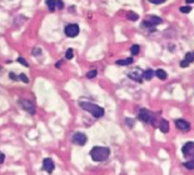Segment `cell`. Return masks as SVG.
Instances as JSON below:
<instances>
[{
  "mask_svg": "<svg viewBox=\"0 0 194 175\" xmlns=\"http://www.w3.org/2000/svg\"><path fill=\"white\" fill-rule=\"evenodd\" d=\"M149 3H152V4H155V5H159V4H163V3H165L167 0H148Z\"/></svg>",
  "mask_w": 194,
  "mask_h": 175,
  "instance_id": "obj_25",
  "label": "cell"
},
{
  "mask_svg": "<svg viewBox=\"0 0 194 175\" xmlns=\"http://www.w3.org/2000/svg\"><path fill=\"white\" fill-rule=\"evenodd\" d=\"M158 128L160 129V131L162 133H164V134H167L168 131H169V123L165 120V119H160V121H159V125H158Z\"/></svg>",
  "mask_w": 194,
  "mask_h": 175,
  "instance_id": "obj_13",
  "label": "cell"
},
{
  "mask_svg": "<svg viewBox=\"0 0 194 175\" xmlns=\"http://www.w3.org/2000/svg\"><path fill=\"white\" fill-rule=\"evenodd\" d=\"M40 53H42V50L39 49V48H35V49H33V55H40Z\"/></svg>",
  "mask_w": 194,
  "mask_h": 175,
  "instance_id": "obj_29",
  "label": "cell"
},
{
  "mask_svg": "<svg viewBox=\"0 0 194 175\" xmlns=\"http://www.w3.org/2000/svg\"><path fill=\"white\" fill-rule=\"evenodd\" d=\"M46 6L49 9V11H55L56 10V0H46Z\"/></svg>",
  "mask_w": 194,
  "mask_h": 175,
  "instance_id": "obj_17",
  "label": "cell"
},
{
  "mask_svg": "<svg viewBox=\"0 0 194 175\" xmlns=\"http://www.w3.org/2000/svg\"><path fill=\"white\" fill-rule=\"evenodd\" d=\"M79 104H80V106L84 110H87L88 113H90L94 118H96V119L102 118V116H104V114H105V110L102 106L96 105V104H93V103H89V101H80Z\"/></svg>",
  "mask_w": 194,
  "mask_h": 175,
  "instance_id": "obj_3",
  "label": "cell"
},
{
  "mask_svg": "<svg viewBox=\"0 0 194 175\" xmlns=\"http://www.w3.org/2000/svg\"><path fill=\"white\" fill-rule=\"evenodd\" d=\"M79 31H80V29H79V25H78V24H69L64 29V33H65V35L68 38L78 36V35H79Z\"/></svg>",
  "mask_w": 194,
  "mask_h": 175,
  "instance_id": "obj_5",
  "label": "cell"
},
{
  "mask_svg": "<svg viewBox=\"0 0 194 175\" xmlns=\"http://www.w3.org/2000/svg\"><path fill=\"white\" fill-rule=\"evenodd\" d=\"M73 56H74V51H73V49H68L67 53H65V58H67L68 60H70V59H73Z\"/></svg>",
  "mask_w": 194,
  "mask_h": 175,
  "instance_id": "obj_22",
  "label": "cell"
},
{
  "mask_svg": "<svg viewBox=\"0 0 194 175\" xmlns=\"http://www.w3.org/2000/svg\"><path fill=\"white\" fill-rule=\"evenodd\" d=\"M134 63V58L130 56L128 59H124V60H116V65H122V66H127V65H131Z\"/></svg>",
  "mask_w": 194,
  "mask_h": 175,
  "instance_id": "obj_14",
  "label": "cell"
},
{
  "mask_svg": "<svg viewBox=\"0 0 194 175\" xmlns=\"http://www.w3.org/2000/svg\"><path fill=\"white\" fill-rule=\"evenodd\" d=\"M19 79H20L22 82H24L25 84H28V83H29V79L26 78V75H25V74H20V75H19Z\"/></svg>",
  "mask_w": 194,
  "mask_h": 175,
  "instance_id": "obj_26",
  "label": "cell"
},
{
  "mask_svg": "<svg viewBox=\"0 0 194 175\" xmlns=\"http://www.w3.org/2000/svg\"><path fill=\"white\" fill-rule=\"evenodd\" d=\"M185 3H187V4H193L194 0H185Z\"/></svg>",
  "mask_w": 194,
  "mask_h": 175,
  "instance_id": "obj_32",
  "label": "cell"
},
{
  "mask_svg": "<svg viewBox=\"0 0 194 175\" xmlns=\"http://www.w3.org/2000/svg\"><path fill=\"white\" fill-rule=\"evenodd\" d=\"M154 75H155V73H154V70H152V69H147V70H144V73H143V78H144L145 80H152Z\"/></svg>",
  "mask_w": 194,
  "mask_h": 175,
  "instance_id": "obj_16",
  "label": "cell"
},
{
  "mask_svg": "<svg viewBox=\"0 0 194 175\" xmlns=\"http://www.w3.org/2000/svg\"><path fill=\"white\" fill-rule=\"evenodd\" d=\"M183 166H184L185 169H188V170H194V159L183 163Z\"/></svg>",
  "mask_w": 194,
  "mask_h": 175,
  "instance_id": "obj_20",
  "label": "cell"
},
{
  "mask_svg": "<svg viewBox=\"0 0 194 175\" xmlns=\"http://www.w3.org/2000/svg\"><path fill=\"white\" fill-rule=\"evenodd\" d=\"M110 155V149L107 148V146H94L91 150H90V157L94 161H104L109 158Z\"/></svg>",
  "mask_w": 194,
  "mask_h": 175,
  "instance_id": "obj_2",
  "label": "cell"
},
{
  "mask_svg": "<svg viewBox=\"0 0 194 175\" xmlns=\"http://www.w3.org/2000/svg\"><path fill=\"white\" fill-rule=\"evenodd\" d=\"M73 143L74 144H76V145H79V146H83V145H85L87 144V141H88V137L84 134V133H80V131H78V133H75L74 135H73Z\"/></svg>",
  "mask_w": 194,
  "mask_h": 175,
  "instance_id": "obj_7",
  "label": "cell"
},
{
  "mask_svg": "<svg viewBox=\"0 0 194 175\" xmlns=\"http://www.w3.org/2000/svg\"><path fill=\"white\" fill-rule=\"evenodd\" d=\"M163 23V19L157 16V15H148L147 19L142 23V28L143 29H148V30H154L155 26Z\"/></svg>",
  "mask_w": 194,
  "mask_h": 175,
  "instance_id": "obj_4",
  "label": "cell"
},
{
  "mask_svg": "<svg viewBox=\"0 0 194 175\" xmlns=\"http://www.w3.org/2000/svg\"><path fill=\"white\" fill-rule=\"evenodd\" d=\"M180 13H184V14H188V13H190L192 11V8L190 6H188V5H185V6H180Z\"/></svg>",
  "mask_w": 194,
  "mask_h": 175,
  "instance_id": "obj_23",
  "label": "cell"
},
{
  "mask_svg": "<svg viewBox=\"0 0 194 175\" xmlns=\"http://www.w3.org/2000/svg\"><path fill=\"white\" fill-rule=\"evenodd\" d=\"M139 51H140V48H139V45H138V44L131 45V48H130V53H131V55H133V56L138 55V54H139Z\"/></svg>",
  "mask_w": 194,
  "mask_h": 175,
  "instance_id": "obj_19",
  "label": "cell"
},
{
  "mask_svg": "<svg viewBox=\"0 0 194 175\" xmlns=\"http://www.w3.org/2000/svg\"><path fill=\"white\" fill-rule=\"evenodd\" d=\"M9 76H10V79H11V80H18V79H19V78H18L14 73H9Z\"/></svg>",
  "mask_w": 194,
  "mask_h": 175,
  "instance_id": "obj_30",
  "label": "cell"
},
{
  "mask_svg": "<svg viewBox=\"0 0 194 175\" xmlns=\"http://www.w3.org/2000/svg\"><path fill=\"white\" fill-rule=\"evenodd\" d=\"M96 74H98V71H96L95 69H93V70H90V71L87 73V78H88V79H93V78L96 76Z\"/></svg>",
  "mask_w": 194,
  "mask_h": 175,
  "instance_id": "obj_21",
  "label": "cell"
},
{
  "mask_svg": "<svg viewBox=\"0 0 194 175\" xmlns=\"http://www.w3.org/2000/svg\"><path fill=\"white\" fill-rule=\"evenodd\" d=\"M155 76H157L158 79H160V80H165L167 78H168V74L163 69H158L157 71H155Z\"/></svg>",
  "mask_w": 194,
  "mask_h": 175,
  "instance_id": "obj_15",
  "label": "cell"
},
{
  "mask_svg": "<svg viewBox=\"0 0 194 175\" xmlns=\"http://www.w3.org/2000/svg\"><path fill=\"white\" fill-rule=\"evenodd\" d=\"M176 126L178 130L183 131V133H187L190 130V123L184 120V119H177L176 120Z\"/></svg>",
  "mask_w": 194,
  "mask_h": 175,
  "instance_id": "obj_10",
  "label": "cell"
},
{
  "mask_svg": "<svg viewBox=\"0 0 194 175\" xmlns=\"http://www.w3.org/2000/svg\"><path fill=\"white\" fill-rule=\"evenodd\" d=\"M19 105L22 106V109H24L25 111H28L29 114H31V115H34V114H35V105H34L31 101H29V100H24V99H20V100H19Z\"/></svg>",
  "mask_w": 194,
  "mask_h": 175,
  "instance_id": "obj_9",
  "label": "cell"
},
{
  "mask_svg": "<svg viewBox=\"0 0 194 175\" xmlns=\"http://www.w3.org/2000/svg\"><path fill=\"white\" fill-rule=\"evenodd\" d=\"M138 118L140 121L145 123V124H150L153 125V128H158L159 125V121L162 118H159V116H157L154 113L147 110V109H140L139 110V114H138Z\"/></svg>",
  "mask_w": 194,
  "mask_h": 175,
  "instance_id": "obj_1",
  "label": "cell"
},
{
  "mask_svg": "<svg viewBox=\"0 0 194 175\" xmlns=\"http://www.w3.org/2000/svg\"><path fill=\"white\" fill-rule=\"evenodd\" d=\"M54 168H55L54 161H53L50 158H46V159H44V160H43V169H44L45 171L51 173V171L54 170Z\"/></svg>",
  "mask_w": 194,
  "mask_h": 175,
  "instance_id": "obj_12",
  "label": "cell"
},
{
  "mask_svg": "<svg viewBox=\"0 0 194 175\" xmlns=\"http://www.w3.org/2000/svg\"><path fill=\"white\" fill-rule=\"evenodd\" d=\"M143 70L142 69H139V68H134V70L133 71H130V73H128V76L130 78L131 80H135V82H138V83H142L143 82Z\"/></svg>",
  "mask_w": 194,
  "mask_h": 175,
  "instance_id": "obj_8",
  "label": "cell"
},
{
  "mask_svg": "<svg viewBox=\"0 0 194 175\" xmlns=\"http://www.w3.org/2000/svg\"><path fill=\"white\" fill-rule=\"evenodd\" d=\"M18 62H19V63H20V64H23L24 66L29 68V63H28V62H26V60L24 59V58H22V56H20V58H18Z\"/></svg>",
  "mask_w": 194,
  "mask_h": 175,
  "instance_id": "obj_24",
  "label": "cell"
},
{
  "mask_svg": "<svg viewBox=\"0 0 194 175\" xmlns=\"http://www.w3.org/2000/svg\"><path fill=\"white\" fill-rule=\"evenodd\" d=\"M125 123L129 125V128H133V125H134V120H131V119H129V118L125 119Z\"/></svg>",
  "mask_w": 194,
  "mask_h": 175,
  "instance_id": "obj_28",
  "label": "cell"
},
{
  "mask_svg": "<svg viewBox=\"0 0 194 175\" xmlns=\"http://www.w3.org/2000/svg\"><path fill=\"white\" fill-rule=\"evenodd\" d=\"M127 19L130 22H137L138 19H139V15L137 13H134V11H128L127 13Z\"/></svg>",
  "mask_w": 194,
  "mask_h": 175,
  "instance_id": "obj_18",
  "label": "cell"
},
{
  "mask_svg": "<svg viewBox=\"0 0 194 175\" xmlns=\"http://www.w3.org/2000/svg\"><path fill=\"white\" fill-rule=\"evenodd\" d=\"M182 153L185 158H192L194 159V141H188L183 145Z\"/></svg>",
  "mask_w": 194,
  "mask_h": 175,
  "instance_id": "obj_6",
  "label": "cell"
},
{
  "mask_svg": "<svg viewBox=\"0 0 194 175\" xmlns=\"http://www.w3.org/2000/svg\"><path fill=\"white\" fill-rule=\"evenodd\" d=\"M56 4H58V6H56V9H59V10H62V9H64V3L62 2V0H56Z\"/></svg>",
  "mask_w": 194,
  "mask_h": 175,
  "instance_id": "obj_27",
  "label": "cell"
},
{
  "mask_svg": "<svg viewBox=\"0 0 194 175\" xmlns=\"http://www.w3.org/2000/svg\"><path fill=\"white\" fill-rule=\"evenodd\" d=\"M4 160H5V155H4V153L0 151V164L4 163Z\"/></svg>",
  "mask_w": 194,
  "mask_h": 175,
  "instance_id": "obj_31",
  "label": "cell"
},
{
  "mask_svg": "<svg viewBox=\"0 0 194 175\" xmlns=\"http://www.w3.org/2000/svg\"><path fill=\"white\" fill-rule=\"evenodd\" d=\"M194 62V51H188L184 56V59L180 62V68H188Z\"/></svg>",
  "mask_w": 194,
  "mask_h": 175,
  "instance_id": "obj_11",
  "label": "cell"
}]
</instances>
